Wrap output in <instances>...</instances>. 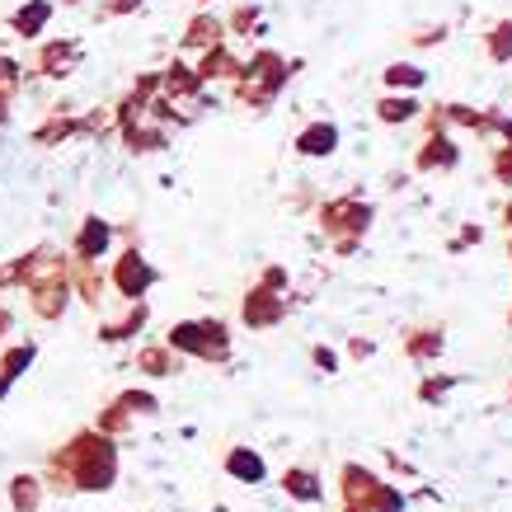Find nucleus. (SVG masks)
I'll list each match as a JSON object with an SVG mask.
<instances>
[{
  "mask_svg": "<svg viewBox=\"0 0 512 512\" xmlns=\"http://www.w3.org/2000/svg\"><path fill=\"white\" fill-rule=\"evenodd\" d=\"M461 386V376L451 372H433V376H419V386H414V395H419V404H447V395Z\"/></svg>",
  "mask_w": 512,
  "mask_h": 512,
  "instance_id": "35",
  "label": "nucleus"
},
{
  "mask_svg": "<svg viewBox=\"0 0 512 512\" xmlns=\"http://www.w3.org/2000/svg\"><path fill=\"white\" fill-rule=\"evenodd\" d=\"M381 85H386V94H423L428 90V66L390 62L386 71H381Z\"/></svg>",
  "mask_w": 512,
  "mask_h": 512,
  "instance_id": "27",
  "label": "nucleus"
},
{
  "mask_svg": "<svg viewBox=\"0 0 512 512\" xmlns=\"http://www.w3.org/2000/svg\"><path fill=\"white\" fill-rule=\"evenodd\" d=\"M71 292H76V301H85V311H99V306H104V292H109V273H104V264L71 259Z\"/></svg>",
  "mask_w": 512,
  "mask_h": 512,
  "instance_id": "17",
  "label": "nucleus"
},
{
  "mask_svg": "<svg viewBox=\"0 0 512 512\" xmlns=\"http://www.w3.org/2000/svg\"><path fill=\"white\" fill-rule=\"evenodd\" d=\"M71 137H80V113H71L66 104L62 109H52L43 123L29 132V141L38 146V151H57V146H66Z\"/></svg>",
  "mask_w": 512,
  "mask_h": 512,
  "instance_id": "15",
  "label": "nucleus"
},
{
  "mask_svg": "<svg viewBox=\"0 0 512 512\" xmlns=\"http://www.w3.org/2000/svg\"><path fill=\"white\" fill-rule=\"evenodd\" d=\"M372 353H376L372 339H348V357H353V362H367Z\"/></svg>",
  "mask_w": 512,
  "mask_h": 512,
  "instance_id": "44",
  "label": "nucleus"
},
{
  "mask_svg": "<svg viewBox=\"0 0 512 512\" xmlns=\"http://www.w3.org/2000/svg\"><path fill=\"white\" fill-rule=\"evenodd\" d=\"M146 0H99V19H127V15H137Z\"/></svg>",
  "mask_w": 512,
  "mask_h": 512,
  "instance_id": "39",
  "label": "nucleus"
},
{
  "mask_svg": "<svg viewBox=\"0 0 512 512\" xmlns=\"http://www.w3.org/2000/svg\"><path fill=\"white\" fill-rule=\"evenodd\" d=\"M447 43V24H433V29H419L414 38H409V47H437Z\"/></svg>",
  "mask_w": 512,
  "mask_h": 512,
  "instance_id": "42",
  "label": "nucleus"
},
{
  "mask_svg": "<svg viewBox=\"0 0 512 512\" xmlns=\"http://www.w3.org/2000/svg\"><path fill=\"white\" fill-rule=\"evenodd\" d=\"M480 240H484V231H480V226H466V231L456 235V240H447V249H451V254H456V249H470V245H480Z\"/></svg>",
  "mask_w": 512,
  "mask_h": 512,
  "instance_id": "43",
  "label": "nucleus"
},
{
  "mask_svg": "<svg viewBox=\"0 0 512 512\" xmlns=\"http://www.w3.org/2000/svg\"><path fill=\"white\" fill-rule=\"evenodd\" d=\"M10 329H15V315H10V306H5V292H0V343L10 339Z\"/></svg>",
  "mask_w": 512,
  "mask_h": 512,
  "instance_id": "45",
  "label": "nucleus"
},
{
  "mask_svg": "<svg viewBox=\"0 0 512 512\" xmlns=\"http://www.w3.org/2000/svg\"><path fill=\"white\" fill-rule=\"evenodd\" d=\"M113 400L123 404L132 419H151V414H160V395L156 390H146V386H123Z\"/></svg>",
  "mask_w": 512,
  "mask_h": 512,
  "instance_id": "34",
  "label": "nucleus"
},
{
  "mask_svg": "<svg viewBox=\"0 0 512 512\" xmlns=\"http://www.w3.org/2000/svg\"><path fill=\"white\" fill-rule=\"evenodd\" d=\"M132 99H141V104H151V99H156V94H165L160 90V71H137V80H132Z\"/></svg>",
  "mask_w": 512,
  "mask_h": 512,
  "instance_id": "38",
  "label": "nucleus"
},
{
  "mask_svg": "<svg viewBox=\"0 0 512 512\" xmlns=\"http://www.w3.org/2000/svg\"><path fill=\"white\" fill-rule=\"evenodd\" d=\"M221 470H226L235 484H249V489L268 480L264 451H254V447H226V456H221Z\"/></svg>",
  "mask_w": 512,
  "mask_h": 512,
  "instance_id": "20",
  "label": "nucleus"
},
{
  "mask_svg": "<svg viewBox=\"0 0 512 512\" xmlns=\"http://www.w3.org/2000/svg\"><path fill=\"white\" fill-rule=\"evenodd\" d=\"M423 118H433V123L451 127V132H475V137L484 132V109H470V104H433Z\"/></svg>",
  "mask_w": 512,
  "mask_h": 512,
  "instance_id": "28",
  "label": "nucleus"
},
{
  "mask_svg": "<svg viewBox=\"0 0 512 512\" xmlns=\"http://www.w3.org/2000/svg\"><path fill=\"white\" fill-rule=\"evenodd\" d=\"M447 353V329L442 325H409L404 329V357L409 362H437V357Z\"/></svg>",
  "mask_w": 512,
  "mask_h": 512,
  "instance_id": "19",
  "label": "nucleus"
},
{
  "mask_svg": "<svg viewBox=\"0 0 512 512\" xmlns=\"http://www.w3.org/2000/svg\"><path fill=\"white\" fill-rule=\"evenodd\" d=\"M33 362H38V343H29V339H5V348H0V381H10L15 386L19 376L29 372Z\"/></svg>",
  "mask_w": 512,
  "mask_h": 512,
  "instance_id": "31",
  "label": "nucleus"
},
{
  "mask_svg": "<svg viewBox=\"0 0 512 512\" xmlns=\"http://www.w3.org/2000/svg\"><path fill=\"white\" fill-rule=\"evenodd\" d=\"M10 390H15V386H10V381H0V400H5V395H10Z\"/></svg>",
  "mask_w": 512,
  "mask_h": 512,
  "instance_id": "47",
  "label": "nucleus"
},
{
  "mask_svg": "<svg viewBox=\"0 0 512 512\" xmlns=\"http://www.w3.org/2000/svg\"><path fill=\"white\" fill-rule=\"evenodd\" d=\"M372 221H376V207L367 198H357V193H334V198H325L315 207V226H320V235L334 245L339 259L357 254L362 235L372 231Z\"/></svg>",
  "mask_w": 512,
  "mask_h": 512,
  "instance_id": "3",
  "label": "nucleus"
},
{
  "mask_svg": "<svg viewBox=\"0 0 512 512\" xmlns=\"http://www.w3.org/2000/svg\"><path fill=\"white\" fill-rule=\"evenodd\" d=\"M489 170H494L498 184H512V137H503L494 151H489Z\"/></svg>",
  "mask_w": 512,
  "mask_h": 512,
  "instance_id": "37",
  "label": "nucleus"
},
{
  "mask_svg": "<svg viewBox=\"0 0 512 512\" xmlns=\"http://www.w3.org/2000/svg\"><path fill=\"white\" fill-rule=\"evenodd\" d=\"M132 423H137V419L127 414L123 404L109 400V404H99V414L90 419V428H94V433H104V437H113V442H123V437L132 433Z\"/></svg>",
  "mask_w": 512,
  "mask_h": 512,
  "instance_id": "32",
  "label": "nucleus"
},
{
  "mask_svg": "<svg viewBox=\"0 0 512 512\" xmlns=\"http://www.w3.org/2000/svg\"><path fill=\"white\" fill-rule=\"evenodd\" d=\"M5 503H10V512H38L47 503V489L43 480H38V470H19V475H10V484H5Z\"/></svg>",
  "mask_w": 512,
  "mask_h": 512,
  "instance_id": "23",
  "label": "nucleus"
},
{
  "mask_svg": "<svg viewBox=\"0 0 512 512\" xmlns=\"http://www.w3.org/2000/svg\"><path fill=\"white\" fill-rule=\"evenodd\" d=\"M198 5H202V10H207V5H217V0H198Z\"/></svg>",
  "mask_w": 512,
  "mask_h": 512,
  "instance_id": "50",
  "label": "nucleus"
},
{
  "mask_svg": "<svg viewBox=\"0 0 512 512\" xmlns=\"http://www.w3.org/2000/svg\"><path fill=\"white\" fill-rule=\"evenodd\" d=\"M19 90H24V62H15L10 52H0V127L10 123V113L19 104Z\"/></svg>",
  "mask_w": 512,
  "mask_h": 512,
  "instance_id": "29",
  "label": "nucleus"
},
{
  "mask_svg": "<svg viewBox=\"0 0 512 512\" xmlns=\"http://www.w3.org/2000/svg\"><path fill=\"white\" fill-rule=\"evenodd\" d=\"M118 475H123V442L94 428H76L66 442H57L38 470L47 494H109Z\"/></svg>",
  "mask_w": 512,
  "mask_h": 512,
  "instance_id": "1",
  "label": "nucleus"
},
{
  "mask_svg": "<svg viewBox=\"0 0 512 512\" xmlns=\"http://www.w3.org/2000/svg\"><path fill=\"white\" fill-rule=\"evenodd\" d=\"M311 362H315V367H320L325 376H339V367H343L339 353H334V348H325V343H311Z\"/></svg>",
  "mask_w": 512,
  "mask_h": 512,
  "instance_id": "40",
  "label": "nucleus"
},
{
  "mask_svg": "<svg viewBox=\"0 0 512 512\" xmlns=\"http://www.w3.org/2000/svg\"><path fill=\"white\" fill-rule=\"evenodd\" d=\"M109 273V287L123 301H146V296L156 292V282H160V268L146 259V249L132 240V245H123L118 254H113V264L104 268Z\"/></svg>",
  "mask_w": 512,
  "mask_h": 512,
  "instance_id": "7",
  "label": "nucleus"
},
{
  "mask_svg": "<svg viewBox=\"0 0 512 512\" xmlns=\"http://www.w3.org/2000/svg\"><path fill=\"white\" fill-rule=\"evenodd\" d=\"M118 141H123L127 156H156V151H165V146H170V127L141 118V123L123 127V132H118Z\"/></svg>",
  "mask_w": 512,
  "mask_h": 512,
  "instance_id": "21",
  "label": "nucleus"
},
{
  "mask_svg": "<svg viewBox=\"0 0 512 512\" xmlns=\"http://www.w3.org/2000/svg\"><path fill=\"white\" fill-rule=\"evenodd\" d=\"M301 71V62L282 57L273 47H254L240 66V76L231 80V104L235 109H249V113H264L278 104V94L292 85V76Z\"/></svg>",
  "mask_w": 512,
  "mask_h": 512,
  "instance_id": "2",
  "label": "nucleus"
},
{
  "mask_svg": "<svg viewBox=\"0 0 512 512\" xmlns=\"http://www.w3.org/2000/svg\"><path fill=\"white\" fill-rule=\"evenodd\" d=\"M278 489L292 498V503H320V498H325V484H320V475H315L311 466H287L278 475Z\"/></svg>",
  "mask_w": 512,
  "mask_h": 512,
  "instance_id": "26",
  "label": "nucleus"
},
{
  "mask_svg": "<svg viewBox=\"0 0 512 512\" xmlns=\"http://www.w3.org/2000/svg\"><path fill=\"white\" fill-rule=\"evenodd\" d=\"M47 254H52V245H29L24 254L5 259V264H0V292H24V282L33 278V268L43 264Z\"/></svg>",
  "mask_w": 512,
  "mask_h": 512,
  "instance_id": "24",
  "label": "nucleus"
},
{
  "mask_svg": "<svg viewBox=\"0 0 512 512\" xmlns=\"http://www.w3.org/2000/svg\"><path fill=\"white\" fill-rule=\"evenodd\" d=\"M24 296H29L33 320H43V325L66 320L71 301H76V292H71V254H66V249H52L43 264L33 268V278L24 282Z\"/></svg>",
  "mask_w": 512,
  "mask_h": 512,
  "instance_id": "4",
  "label": "nucleus"
},
{
  "mask_svg": "<svg viewBox=\"0 0 512 512\" xmlns=\"http://www.w3.org/2000/svg\"><path fill=\"white\" fill-rule=\"evenodd\" d=\"M503 231H512V198L503 202Z\"/></svg>",
  "mask_w": 512,
  "mask_h": 512,
  "instance_id": "46",
  "label": "nucleus"
},
{
  "mask_svg": "<svg viewBox=\"0 0 512 512\" xmlns=\"http://www.w3.org/2000/svg\"><path fill=\"white\" fill-rule=\"evenodd\" d=\"M292 315V292H278V287H268V282H249L245 296H240V325L254 329V334H264V329H278L282 320Z\"/></svg>",
  "mask_w": 512,
  "mask_h": 512,
  "instance_id": "8",
  "label": "nucleus"
},
{
  "mask_svg": "<svg viewBox=\"0 0 512 512\" xmlns=\"http://www.w3.org/2000/svg\"><path fill=\"white\" fill-rule=\"evenodd\" d=\"M254 278L268 282V287H278V292H287V287H292V278H287V268H282V264H264Z\"/></svg>",
  "mask_w": 512,
  "mask_h": 512,
  "instance_id": "41",
  "label": "nucleus"
},
{
  "mask_svg": "<svg viewBox=\"0 0 512 512\" xmlns=\"http://www.w3.org/2000/svg\"><path fill=\"white\" fill-rule=\"evenodd\" d=\"M484 57L494 66H508L512 62V19H498L484 29Z\"/></svg>",
  "mask_w": 512,
  "mask_h": 512,
  "instance_id": "33",
  "label": "nucleus"
},
{
  "mask_svg": "<svg viewBox=\"0 0 512 512\" xmlns=\"http://www.w3.org/2000/svg\"><path fill=\"white\" fill-rule=\"evenodd\" d=\"M66 254H71V259H85V264H104L113 254V221H104L99 212H85Z\"/></svg>",
  "mask_w": 512,
  "mask_h": 512,
  "instance_id": "11",
  "label": "nucleus"
},
{
  "mask_svg": "<svg viewBox=\"0 0 512 512\" xmlns=\"http://www.w3.org/2000/svg\"><path fill=\"white\" fill-rule=\"evenodd\" d=\"M419 113H423L419 94H381V99H376V123H386V127L414 123Z\"/></svg>",
  "mask_w": 512,
  "mask_h": 512,
  "instance_id": "30",
  "label": "nucleus"
},
{
  "mask_svg": "<svg viewBox=\"0 0 512 512\" xmlns=\"http://www.w3.org/2000/svg\"><path fill=\"white\" fill-rule=\"evenodd\" d=\"M146 325H151V306H146V301H127V311L118 315V320H104V325L94 329V339L109 343V348H118V343L141 339Z\"/></svg>",
  "mask_w": 512,
  "mask_h": 512,
  "instance_id": "13",
  "label": "nucleus"
},
{
  "mask_svg": "<svg viewBox=\"0 0 512 512\" xmlns=\"http://www.w3.org/2000/svg\"><path fill=\"white\" fill-rule=\"evenodd\" d=\"M160 90L170 94V99H202L207 80L198 76V66L188 62V57H170V62L160 66Z\"/></svg>",
  "mask_w": 512,
  "mask_h": 512,
  "instance_id": "16",
  "label": "nucleus"
},
{
  "mask_svg": "<svg viewBox=\"0 0 512 512\" xmlns=\"http://www.w3.org/2000/svg\"><path fill=\"white\" fill-rule=\"evenodd\" d=\"M165 343H170L179 357H193L202 367H226L235 357V339L231 325L221 315H198V320H174L165 329Z\"/></svg>",
  "mask_w": 512,
  "mask_h": 512,
  "instance_id": "5",
  "label": "nucleus"
},
{
  "mask_svg": "<svg viewBox=\"0 0 512 512\" xmlns=\"http://www.w3.org/2000/svg\"><path fill=\"white\" fill-rule=\"evenodd\" d=\"M339 141H343L339 123H325V118H315V123H306L301 132H296L292 151H296V156H306V160H329L334 151H339Z\"/></svg>",
  "mask_w": 512,
  "mask_h": 512,
  "instance_id": "14",
  "label": "nucleus"
},
{
  "mask_svg": "<svg viewBox=\"0 0 512 512\" xmlns=\"http://www.w3.org/2000/svg\"><path fill=\"white\" fill-rule=\"evenodd\" d=\"M461 165V141H456V132L442 123H433V118H423V137L419 146H414V174H447Z\"/></svg>",
  "mask_w": 512,
  "mask_h": 512,
  "instance_id": "9",
  "label": "nucleus"
},
{
  "mask_svg": "<svg viewBox=\"0 0 512 512\" xmlns=\"http://www.w3.org/2000/svg\"><path fill=\"white\" fill-rule=\"evenodd\" d=\"M259 29H264V10L259 5H235L231 19H226V33H235V38H259Z\"/></svg>",
  "mask_w": 512,
  "mask_h": 512,
  "instance_id": "36",
  "label": "nucleus"
},
{
  "mask_svg": "<svg viewBox=\"0 0 512 512\" xmlns=\"http://www.w3.org/2000/svg\"><path fill=\"white\" fill-rule=\"evenodd\" d=\"M179 362H184V357L174 353L170 343H160V339H151V343H141V348H137V372L146 376V381L179 376Z\"/></svg>",
  "mask_w": 512,
  "mask_h": 512,
  "instance_id": "22",
  "label": "nucleus"
},
{
  "mask_svg": "<svg viewBox=\"0 0 512 512\" xmlns=\"http://www.w3.org/2000/svg\"><path fill=\"white\" fill-rule=\"evenodd\" d=\"M217 43H226V19H217L212 10H198L179 33V57H198V52Z\"/></svg>",
  "mask_w": 512,
  "mask_h": 512,
  "instance_id": "12",
  "label": "nucleus"
},
{
  "mask_svg": "<svg viewBox=\"0 0 512 512\" xmlns=\"http://www.w3.org/2000/svg\"><path fill=\"white\" fill-rule=\"evenodd\" d=\"M343 512H367V508H348V503H343Z\"/></svg>",
  "mask_w": 512,
  "mask_h": 512,
  "instance_id": "49",
  "label": "nucleus"
},
{
  "mask_svg": "<svg viewBox=\"0 0 512 512\" xmlns=\"http://www.w3.org/2000/svg\"><path fill=\"white\" fill-rule=\"evenodd\" d=\"M52 15H57L52 0H24V5L10 10V33L24 38V43H38V38L47 33V24H52Z\"/></svg>",
  "mask_w": 512,
  "mask_h": 512,
  "instance_id": "18",
  "label": "nucleus"
},
{
  "mask_svg": "<svg viewBox=\"0 0 512 512\" xmlns=\"http://www.w3.org/2000/svg\"><path fill=\"white\" fill-rule=\"evenodd\" d=\"M80 57H85V47H80V38H38V52H33V76L43 80H71L76 76Z\"/></svg>",
  "mask_w": 512,
  "mask_h": 512,
  "instance_id": "10",
  "label": "nucleus"
},
{
  "mask_svg": "<svg viewBox=\"0 0 512 512\" xmlns=\"http://www.w3.org/2000/svg\"><path fill=\"white\" fill-rule=\"evenodd\" d=\"M339 498L348 508H367V512H404L409 508V494L400 484L381 480L376 470L357 466V461H343L339 466Z\"/></svg>",
  "mask_w": 512,
  "mask_h": 512,
  "instance_id": "6",
  "label": "nucleus"
},
{
  "mask_svg": "<svg viewBox=\"0 0 512 512\" xmlns=\"http://www.w3.org/2000/svg\"><path fill=\"white\" fill-rule=\"evenodd\" d=\"M193 66H198V76L212 85V80H235V76H240L245 57H235L226 43H217V47H207V52H198V57H193Z\"/></svg>",
  "mask_w": 512,
  "mask_h": 512,
  "instance_id": "25",
  "label": "nucleus"
},
{
  "mask_svg": "<svg viewBox=\"0 0 512 512\" xmlns=\"http://www.w3.org/2000/svg\"><path fill=\"white\" fill-rule=\"evenodd\" d=\"M62 5H71V10H80V5H85V0H62Z\"/></svg>",
  "mask_w": 512,
  "mask_h": 512,
  "instance_id": "48",
  "label": "nucleus"
},
{
  "mask_svg": "<svg viewBox=\"0 0 512 512\" xmlns=\"http://www.w3.org/2000/svg\"><path fill=\"white\" fill-rule=\"evenodd\" d=\"M508 329H512V306H508Z\"/></svg>",
  "mask_w": 512,
  "mask_h": 512,
  "instance_id": "52",
  "label": "nucleus"
},
{
  "mask_svg": "<svg viewBox=\"0 0 512 512\" xmlns=\"http://www.w3.org/2000/svg\"><path fill=\"white\" fill-rule=\"evenodd\" d=\"M508 259H512V231H508Z\"/></svg>",
  "mask_w": 512,
  "mask_h": 512,
  "instance_id": "51",
  "label": "nucleus"
}]
</instances>
